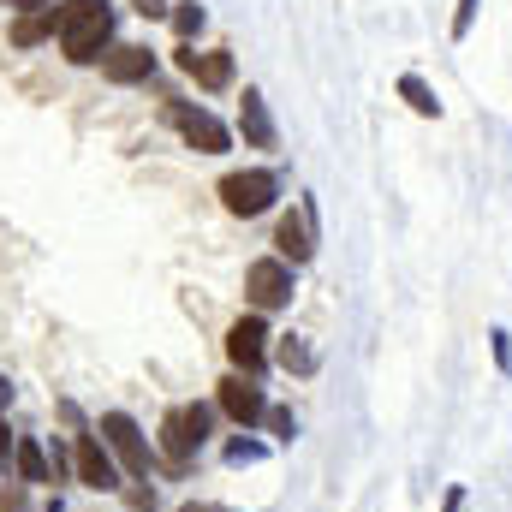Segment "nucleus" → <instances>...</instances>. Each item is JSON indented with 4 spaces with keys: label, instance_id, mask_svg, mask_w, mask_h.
Segmentation results:
<instances>
[{
    "label": "nucleus",
    "instance_id": "nucleus-2",
    "mask_svg": "<svg viewBox=\"0 0 512 512\" xmlns=\"http://www.w3.org/2000/svg\"><path fill=\"white\" fill-rule=\"evenodd\" d=\"M209 405H173L167 417H161V453H167V465H191L197 453H203V441H209Z\"/></svg>",
    "mask_w": 512,
    "mask_h": 512
},
{
    "label": "nucleus",
    "instance_id": "nucleus-15",
    "mask_svg": "<svg viewBox=\"0 0 512 512\" xmlns=\"http://www.w3.org/2000/svg\"><path fill=\"white\" fill-rule=\"evenodd\" d=\"M12 459H18V477H24L30 489H42V483H54V459H48V447H42L36 435H24Z\"/></svg>",
    "mask_w": 512,
    "mask_h": 512
},
{
    "label": "nucleus",
    "instance_id": "nucleus-28",
    "mask_svg": "<svg viewBox=\"0 0 512 512\" xmlns=\"http://www.w3.org/2000/svg\"><path fill=\"white\" fill-rule=\"evenodd\" d=\"M6 405H12V382H6V376H0V411H6Z\"/></svg>",
    "mask_w": 512,
    "mask_h": 512
},
{
    "label": "nucleus",
    "instance_id": "nucleus-23",
    "mask_svg": "<svg viewBox=\"0 0 512 512\" xmlns=\"http://www.w3.org/2000/svg\"><path fill=\"white\" fill-rule=\"evenodd\" d=\"M0 507H6V512H24V489H6V495H0Z\"/></svg>",
    "mask_w": 512,
    "mask_h": 512
},
{
    "label": "nucleus",
    "instance_id": "nucleus-8",
    "mask_svg": "<svg viewBox=\"0 0 512 512\" xmlns=\"http://www.w3.org/2000/svg\"><path fill=\"white\" fill-rule=\"evenodd\" d=\"M72 465H78V477L90 483V489H120V465H114V453L96 441V435H78V447H72Z\"/></svg>",
    "mask_w": 512,
    "mask_h": 512
},
{
    "label": "nucleus",
    "instance_id": "nucleus-27",
    "mask_svg": "<svg viewBox=\"0 0 512 512\" xmlns=\"http://www.w3.org/2000/svg\"><path fill=\"white\" fill-rule=\"evenodd\" d=\"M12 6H24V12H42V6H54V0H12Z\"/></svg>",
    "mask_w": 512,
    "mask_h": 512
},
{
    "label": "nucleus",
    "instance_id": "nucleus-3",
    "mask_svg": "<svg viewBox=\"0 0 512 512\" xmlns=\"http://www.w3.org/2000/svg\"><path fill=\"white\" fill-rule=\"evenodd\" d=\"M274 197H280V179L274 173H262V167H251V173H227L221 179V203H227V215H262V209H274Z\"/></svg>",
    "mask_w": 512,
    "mask_h": 512
},
{
    "label": "nucleus",
    "instance_id": "nucleus-5",
    "mask_svg": "<svg viewBox=\"0 0 512 512\" xmlns=\"http://www.w3.org/2000/svg\"><path fill=\"white\" fill-rule=\"evenodd\" d=\"M96 435L108 441V453L120 459V471H126V477H149V441H143V429L131 423L126 411H108Z\"/></svg>",
    "mask_w": 512,
    "mask_h": 512
},
{
    "label": "nucleus",
    "instance_id": "nucleus-17",
    "mask_svg": "<svg viewBox=\"0 0 512 512\" xmlns=\"http://www.w3.org/2000/svg\"><path fill=\"white\" fill-rule=\"evenodd\" d=\"M203 18H209V12H203V6H197V0H179V6H173V30H179V36H185V42H191V36H197V30H203Z\"/></svg>",
    "mask_w": 512,
    "mask_h": 512
},
{
    "label": "nucleus",
    "instance_id": "nucleus-21",
    "mask_svg": "<svg viewBox=\"0 0 512 512\" xmlns=\"http://www.w3.org/2000/svg\"><path fill=\"white\" fill-rule=\"evenodd\" d=\"M471 24H477V0H459V12H453V36H471Z\"/></svg>",
    "mask_w": 512,
    "mask_h": 512
},
{
    "label": "nucleus",
    "instance_id": "nucleus-22",
    "mask_svg": "<svg viewBox=\"0 0 512 512\" xmlns=\"http://www.w3.org/2000/svg\"><path fill=\"white\" fill-rule=\"evenodd\" d=\"M489 340H495V364H501V370L512 376V334H507V328H495Z\"/></svg>",
    "mask_w": 512,
    "mask_h": 512
},
{
    "label": "nucleus",
    "instance_id": "nucleus-25",
    "mask_svg": "<svg viewBox=\"0 0 512 512\" xmlns=\"http://www.w3.org/2000/svg\"><path fill=\"white\" fill-rule=\"evenodd\" d=\"M137 12H143V18H161L167 6H161V0H137Z\"/></svg>",
    "mask_w": 512,
    "mask_h": 512
},
{
    "label": "nucleus",
    "instance_id": "nucleus-9",
    "mask_svg": "<svg viewBox=\"0 0 512 512\" xmlns=\"http://www.w3.org/2000/svg\"><path fill=\"white\" fill-rule=\"evenodd\" d=\"M221 411L233 417V423H268V399H262V387L251 382V376H227L221 382Z\"/></svg>",
    "mask_w": 512,
    "mask_h": 512
},
{
    "label": "nucleus",
    "instance_id": "nucleus-4",
    "mask_svg": "<svg viewBox=\"0 0 512 512\" xmlns=\"http://www.w3.org/2000/svg\"><path fill=\"white\" fill-rule=\"evenodd\" d=\"M245 298L256 304V316L262 310H286L292 304V262H280V256H262L245 268Z\"/></svg>",
    "mask_w": 512,
    "mask_h": 512
},
{
    "label": "nucleus",
    "instance_id": "nucleus-20",
    "mask_svg": "<svg viewBox=\"0 0 512 512\" xmlns=\"http://www.w3.org/2000/svg\"><path fill=\"white\" fill-rule=\"evenodd\" d=\"M262 453H268V447H262V441H245V435H239V441L227 447V459H233V465H256Z\"/></svg>",
    "mask_w": 512,
    "mask_h": 512
},
{
    "label": "nucleus",
    "instance_id": "nucleus-13",
    "mask_svg": "<svg viewBox=\"0 0 512 512\" xmlns=\"http://www.w3.org/2000/svg\"><path fill=\"white\" fill-rule=\"evenodd\" d=\"M310 239H316V227H310L304 215H286V221H280V233H274V251H280V262H292V268H298V262H310V256H316Z\"/></svg>",
    "mask_w": 512,
    "mask_h": 512
},
{
    "label": "nucleus",
    "instance_id": "nucleus-7",
    "mask_svg": "<svg viewBox=\"0 0 512 512\" xmlns=\"http://www.w3.org/2000/svg\"><path fill=\"white\" fill-rule=\"evenodd\" d=\"M227 358L239 364V376H256L268 364V328H262V316H239L227 328Z\"/></svg>",
    "mask_w": 512,
    "mask_h": 512
},
{
    "label": "nucleus",
    "instance_id": "nucleus-29",
    "mask_svg": "<svg viewBox=\"0 0 512 512\" xmlns=\"http://www.w3.org/2000/svg\"><path fill=\"white\" fill-rule=\"evenodd\" d=\"M459 501H465V495H459V489H453V495H447V512H459Z\"/></svg>",
    "mask_w": 512,
    "mask_h": 512
},
{
    "label": "nucleus",
    "instance_id": "nucleus-11",
    "mask_svg": "<svg viewBox=\"0 0 512 512\" xmlns=\"http://www.w3.org/2000/svg\"><path fill=\"white\" fill-rule=\"evenodd\" d=\"M239 131H245V143H251V149H274V143H280V131H274V114H268L262 90H245V102H239Z\"/></svg>",
    "mask_w": 512,
    "mask_h": 512
},
{
    "label": "nucleus",
    "instance_id": "nucleus-16",
    "mask_svg": "<svg viewBox=\"0 0 512 512\" xmlns=\"http://www.w3.org/2000/svg\"><path fill=\"white\" fill-rule=\"evenodd\" d=\"M399 96H405V102H411V114H423V120H435V114H441V96H435L417 72H405V78H399Z\"/></svg>",
    "mask_w": 512,
    "mask_h": 512
},
{
    "label": "nucleus",
    "instance_id": "nucleus-30",
    "mask_svg": "<svg viewBox=\"0 0 512 512\" xmlns=\"http://www.w3.org/2000/svg\"><path fill=\"white\" fill-rule=\"evenodd\" d=\"M48 512H60V501H54V507H48Z\"/></svg>",
    "mask_w": 512,
    "mask_h": 512
},
{
    "label": "nucleus",
    "instance_id": "nucleus-1",
    "mask_svg": "<svg viewBox=\"0 0 512 512\" xmlns=\"http://www.w3.org/2000/svg\"><path fill=\"white\" fill-rule=\"evenodd\" d=\"M66 30H60V54L72 66H96L108 60V42H114V6L108 0H66L60 6Z\"/></svg>",
    "mask_w": 512,
    "mask_h": 512
},
{
    "label": "nucleus",
    "instance_id": "nucleus-12",
    "mask_svg": "<svg viewBox=\"0 0 512 512\" xmlns=\"http://www.w3.org/2000/svg\"><path fill=\"white\" fill-rule=\"evenodd\" d=\"M102 72H108V84H143V78L155 72V54H149V48H137V42H126V48H108Z\"/></svg>",
    "mask_w": 512,
    "mask_h": 512
},
{
    "label": "nucleus",
    "instance_id": "nucleus-18",
    "mask_svg": "<svg viewBox=\"0 0 512 512\" xmlns=\"http://www.w3.org/2000/svg\"><path fill=\"white\" fill-rule=\"evenodd\" d=\"M280 364H286V370H298V376H310V370H316V352H310V346H298V340H286V346H280Z\"/></svg>",
    "mask_w": 512,
    "mask_h": 512
},
{
    "label": "nucleus",
    "instance_id": "nucleus-6",
    "mask_svg": "<svg viewBox=\"0 0 512 512\" xmlns=\"http://www.w3.org/2000/svg\"><path fill=\"white\" fill-rule=\"evenodd\" d=\"M167 120L179 126V137H185V143H191L197 155H221V149L233 143V131L221 126V120H215L209 108H191V102H173V108H167Z\"/></svg>",
    "mask_w": 512,
    "mask_h": 512
},
{
    "label": "nucleus",
    "instance_id": "nucleus-10",
    "mask_svg": "<svg viewBox=\"0 0 512 512\" xmlns=\"http://www.w3.org/2000/svg\"><path fill=\"white\" fill-rule=\"evenodd\" d=\"M179 72L203 90H227L233 84V54H197V48H179Z\"/></svg>",
    "mask_w": 512,
    "mask_h": 512
},
{
    "label": "nucleus",
    "instance_id": "nucleus-26",
    "mask_svg": "<svg viewBox=\"0 0 512 512\" xmlns=\"http://www.w3.org/2000/svg\"><path fill=\"white\" fill-rule=\"evenodd\" d=\"M6 453H18V441L6 435V417H0V459H6Z\"/></svg>",
    "mask_w": 512,
    "mask_h": 512
},
{
    "label": "nucleus",
    "instance_id": "nucleus-19",
    "mask_svg": "<svg viewBox=\"0 0 512 512\" xmlns=\"http://www.w3.org/2000/svg\"><path fill=\"white\" fill-rule=\"evenodd\" d=\"M268 429H274V441H292V435H298V423H292L286 405H268Z\"/></svg>",
    "mask_w": 512,
    "mask_h": 512
},
{
    "label": "nucleus",
    "instance_id": "nucleus-14",
    "mask_svg": "<svg viewBox=\"0 0 512 512\" xmlns=\"http://www.w3.org/2000/svg\"><path fill=\"white\" fill-rule=\"evenodd\" d=\"M54 30H66V18H60V6H42V12H24V18L12 24V42H18V48H36V42H48Z\"/></svg>",
    "mask_w": 512,
    "mask_h": 512
},
{
    "label": "nucleus",
    "instance_id": "nucleus-24",
    "mask_svg": "<svg viewBox=\"0 0 512 512\" xmlns=\"http://www.w3.org/2000/svg\"><path fill=\"white\" fill-rule=\"evenodd\" d=\"M179 512H233V507H215V501H185Z\"/></svg>",
    "mask_w": 512,
    "mask_h": 512
}]
</instances>
